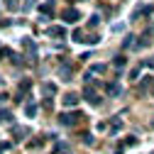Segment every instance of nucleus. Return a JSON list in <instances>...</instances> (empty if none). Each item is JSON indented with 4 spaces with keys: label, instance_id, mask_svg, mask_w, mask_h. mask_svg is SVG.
<instances>
[{
    "label": "nucleus",
    "instance_id": "10",
    "mask_svg": "<svg viewBox=\"0 0 154 154\" xmlns=\"http://www.w3.org/2000/svg\"><path fill=\"white\" fill-rule=\"evenodd\" d=\"M152 79L154 76H142V81H140V93H149V86H152Z\"/></svg>",
    "mask_w": 154,
    "mask_h": 154
},
{
    "label": "nucleus",
    "instance_id": "31",
    "mask_svg": "<svg viewBox=\"0 0 154 154\" xmlns=\"http://www.w3.org/2000/svg\"><path fill=\"white\" fill-rule=\"evenodd\" d=\"M0 86H3V79H0Z\"/></svg>",
    "mask_w": 154,
    "mask_h": 154
},
{
    "label": "nucleus",
    "instance_id": "7",
    "mask_svg": "<svg viewBox=\"0 0 154 154\" xmlns=\"http://www.w3.org/2000/svg\"><path fill=\"white\" fill-rule=\"evenodd\" d=\"M79 100H81L79 93H66V95H64V105H66V108H76Z\"/></svg>",
    "mask_w": 154,
    "mask_h": 154
},
{
    "label": "nucleus",
    "instance_id": "19",
    "mask_svg": "<svg viewBox=\"0 0 154 154\" xmlns=\"http://www.w3.org/2000/svg\"><path fill=\"white\" fill-rule=\"evenodd\" d=\"M81 137H83V144H95V137H93V134H81Z\"/></svg>",
    "mask_w": 154,
    "mask_h": 154
},
{
    "label": "nucleus",
    "instance_id": "25",
    "mask_svg": "<svg viewBox=\"0 0 154 154\" xmlns=\"http://www.w3.org/2000/svg\"><path fill=\"white\" fill-rule=\"evenodd\" d=\"M125 144H127V147H134V144H137V137H127Z\"/></svg>",
    "mask_w": 154,
    "mask_h": 154
},
{
    "label": "nucleus",
    "instance_id": "30",
    "mask_svg": "<svg viewBox=\"0 0 154 154\" xmlns=\"http://www.w3.org/2000/svg\"><path fill=\"white\" fill-rule=\"evenodd\" d=\"M149 93L154 95V79H152V86H149Z\"/></svg>",
    "mask_w": 154,
    "mask_h": 154
},
{
    "label": "nucleus",
    "instance_id": "18",
    "mask_svg": "<svg viewBox=\"0 0 154 154\" xmlns=\"http://www.w3.org/2000/svg\"><path fill=\"white\" fill-rule=\"evenodd\" d=\"M120 127H122V120H120V118H115L112 125H110V132H120Z\"/></svg>",
    "mask_w": 154,
    "mask_h": 154
},
{
    "label": "nucleus",
    "instance_id": "20",
    "mask_svg": "<svg viewBox=\"0 0 154 154\" xmlns=\"http://www.w3.org/2000/svg\"><path fill=\"white\" fill-rule=\"evenodd\" d=\"M105 71V64H93V69H91V73H103Z\"/></svg>",
    "mask_w": 154,
    "mask_h": 154
},
{
    "label": "nucleus",
    "instance_id": "8",
    "mask_svg": "<svg viewBox=\"0 0 154 154\" xmlns=\"http://www.w3.org/2000/svg\"><path fill=\"white\" fill-rule=\"evenodd\" d=\"M59 76H61L64 81H71V76H73V69H71L69 64H61V66H59Z\"/></svg>",
    "mask_w": 154,
    "mask_h": 154
},
{
    "label": "nucleus",
    "instance_id": "28",
    "mask_svg": "<svg viewBox=\"0 0 154 154\" xmlns=\"http://www.w3.org/2000/svg\"><path fill=\"white\" fill-rule=\"evenodd\" d=\"M32 5H34V0H25V5H22V8H25V10H29Z\"/></svg>",
    "mask_w": 154,
    "mask_h": 154
},
{
    "label": "nucleus",
    "instance_id": "4",
    "mask_svg": "<svg viewBox=\"0 0 154 154\" xmlns=\"http://www.w3.org/2000/svg\"><path fill=\"white\" fill-rule=\"evenodd\" d=\"M83 98H86L91 105H100V95L95 93V88H91V86H86V88H83Z\"/></svg>",
    "mask_w": 154,
    "mask_h": 154
},
{
    "label": "nucleus",
    "instance_id": "15",
    "mask_svg": "<svg viewBox=\"0 0 154 154\" xmlns=\"http://www.w3.org/2000/svg\"><path fill=\"white\" fill-rule=\"evenodd\" d=\"M125 64H127V59H125L122 54H120V56H115V59H112V66H115V69H125Z\"/></svg>",
    "mask_w": 154,
    "mask_h": 154
},
{
    "label": "nucleus",
    "instance_id": "1",
    "mask_svg": "<svg viewBox=\"0 0 154 154\" xmlns=\"http://www.w3.org/2000/svg\"><path fill=\"white\" fill-rule=\"evenodd\" d=\"M22 49H25V64H34L37 61V44L29 37H22Z\"/></svg>",
    "mask_w": 154,
    "mask_h": 154
},
{
    "label": "nucleus",
    "instance_id": "34",
    "mask_svg": "<svg viewBox=\"0 0 154 154\" xmlns=\"http://www.w3.org/2000/svg\"><path fill=\"white\" fill-rule=\"evenodd\" d=\"M152 154H154V152H152Z\"/></svg>",
    "mask_w": 154,
    "mask_h": 154
},
{
    "label": "nucleus",
    "instance_id": "21",
    "mask_svg": "<svg viewBox=\"0 0 154 154\" xmlns=\"http://www.w3.org/2000/svg\"><path fill=\"white\" fill-rule=\"evenodd\" d=\"M27 147H29V149H39V147H42V140H29Z\"/></svg>",
    "mask_w": 154,
    "mask_h": 154
},
{
    "label": "nucleus",
    "instance_id": "16",
    "mask_svg": "<svg viewBox=\"0 0 154 154\" xmlns=\"http://www.w3.org/2000/svg\"><path fill=\"white\" fill-rule=\"evenodd\" d=\"M12 118H15V115L10 110H0V122H12Z\"/></svg>",
    "mask_w": 154,
    "mask_h": 154
},
{
    "label": "nucleus",
    "instance_id": "33",
    "mask_svg": "<svg viewBox=\"0 0 154 154\" xmlns=\"http://www.w3.org/2000/svg\"><path fill=\"white\" fill-rule=\"evenodd\" d=\"M0 154H3V152H0Z\"/></svg>",
    "mask_w": 154,
    "mask_h": 154
},
{
    "label": "nucleus",
    "instance_id": "17",
    "mask_svg": "<svg viewBox=\"0 0 154 154\" xmlns=\"http://www.w3.org/2000/svg\"><path fill=\"white\" fill-rule=\"evenodd\" d=\"M134 39H137V37H132V34H127L125 39H122V49H130V47H134Z\"/></svg>",
    "mask_w": 154,
    "mask_h": 154
},
{
    "label": "nucleus",
    "instance_id": "2",
    "mask_svg": "<svg viewBox=\"0 0 154 154\" xmlns=\"http://www.w3.org/2000/svg\"><path fill=\"white\" fill-rule=\"evenodd\" d=\"M81 118H83L81 112H61V115H59V125H64V127H73Z\"/></svg>",
    "mask_w": 154,
    "mask_h": 154
},
{
    "label": "nucleus",
    "instance_id": "3",
    "mask_svg": "<svg viewBox=\"0 0 154 154\" xmlns=\"http://www.w3.org/2000/svg\"><path fill=\"white\" fill-rule=\"evenodd\" d=\"M61 17H64V22L73 25V22H79V20H81V12L76 10V8H66V10L61 12Z\"/></svg>",
    "mask_w": 154,
    "mask_h": 154
},
{
    "label": "nucleus",
    "instance_id": "6",
    "mask_svg": "<svg viewBox=\"0 0 154 154\" xmlns=\"http://www.w3.org/2000/svg\"><path fill=\"white\" fill-rule=\"evenodd\" d=\"M27 134H29L27 127H12V140H15V142H22Z\"/></svg>",
    "mask_w": 154,
    "mask_h": 154
},
{
    "label": "nucleus",
    "instance_id": "11",
    "mask_svg": "<svg viewBox=\"0 0 154 154\" xmlns=\"http://www.w3.org/2000/svg\"><path fill=\"white\" fill-rule=\"evenodd\" d=\"M37 112H39V105H37V103H27L25 105V115H27V118H34Z\"/></svg>",
    "mask_w": 154,
    "mask_h": 154
},
{
    "label": "nucleus",
    "instance_id": "24",
    "mask_svg": "<svg viewBox=\"0 0 154 154\" xmlns=\"http://www.w3.org/2000/svg\"><path fill=\"white\" fill-rule=\"evenodd\" d=\"M83 42H88V44H98V42H100V37H95V34H93V37H88V39H83Z\"/></svg>",
    "mask_w": 154,
    "mask_h": 154
},
{
    "label": "nucleus",
    "instance_id": "27",
    "mask_svg": "<svg viewBox=\"0 0 154 154\" xmlns=\"http://www.w3.org/2000/svg\"><path fill=\"white\" fill-rule=\"evenodd\" d=\"M10 149V142H0V152H8Z\"/></svg>",
    "mask_w": 154,
    "mask_h": 154
},
{
    "label": "nucleus",
    "instance_id": "22",
    "mask_svg": "<svg viewBox=\"0 0 154 154\" xmlns=\"http://www.w3.org/2000/svg\"><path fill=\"white\" fill-rule=\"evenodd\" d=\"M71 37H73V42H83V32H81V29H73Z\"/></svg>",
    "mask_w": 154,
    "mask_h": 154
},
{
    "label": "nucleus",
    "instance_id": "32",
    "mask_svg": "<svg viewBox=\"0 0 154 154\" xmlns=\"http://www.w3.org/2000/svg\"><path fill=\"white\" fill-rule=\"evenodd\" d=\"M152 127H154V120H152Z\"/></svg>",
    "mask_w": 154,
    "mask_h": 154
},
{
    "label": "nucleus",
    "instance_id": "13",
    "mask_svg": "<svg viewBox=\"0 0 154 154\" xmlns=\"http://www.w3.org/2000/svg\"><path fill=\"white\" fill-rule=\"evenodd\" d=\"M51 154H71V149H69V144H64V142H56Z\"/></svg>",
    "mask_w": 154,
    "mask_h": 154
},
{
    "label": "nucleus",
    "instance_id": "9",
    "mask_svg": "<svg viewBox=\"0 0 154 154\" xmlns=\"http://www.w3.org/2000/svg\"><path fill=\"white\" fill-rule=\"evenodd\" d=\"M108 95H110V98L122 95V86H120V83H108Z\"/></svg>",
    "mask_w": 154,
    "mask_h": 154
},
{
    "label": "nucleus",
    "instance_id": "23",
    "mask_svg": "<svg viewBox=\"0 0 154 154\" xmlns=\"http://www.w3.org/2000/svg\"><path fill=\"white\" fill-rule=\"evenodd\" d=\"M98 22H100V17H98V15H93L91 20H88V25H91V27H95V25H98Z\"/></svg>",
    "mask_w": 154,
    "mask_h": 154
},
{
    "label": "nucleus",
    "instance_id": "12",
    "mask_svg": "<svg viewBox=\"0 0 154 154\" xmlns=\"http://www.w3.org/2000/svg\"><path fill=\"white\" fill-rule=\"evenodd\" d=\"M47 34H49V37H66V29L56 25V27H49V29H47Z\"/></svg>",
    "mask_w": 154,
    "mask_h": 154
},
{
    "label": "nucleus",
    "instance_id": "29",
    "mask_svg": "<svg viewBox=\"0 0 154 154\" xmlns=\"http://www.w3.org/2000/svg\"><path fill=\"white\" fill-rule=\"evenodd\" d=\"M144 66H149V69H154V59H147V61H144Z\"/></svg>",
    "mask_w": 154,
    "mask_h": 154
},
{
    "label": "nucleus",
    "instance_id": "14",
    "mask_svg": "<svg viewBox=\"0 0 154 154\" xmlns=\"http://www.w3.org/2000/svg\"><path fill=\"white\" fill-rule=\"evenodd\" d=\"M39 12H42V15H51V12H54V0L42 3V5H39Z\"/></svg>",
    "mask_w": 154,
    "mask_h": 154
},
{
    "label": "nucleus",
    "instance_id": "26",
    "mask_svg": "<svg viewBox=\"0 0 154 154\" xmlns=\"http://www.w3.org/2000/svg\"><path fill=\"white\" fill-rule=\"evenodd\" d=\"M137 76H140V69H132V71H130V79H132V81L137 79Z\"/></svg>",
    "mask_w": 154,
    "mask_h": 154
},
{
    "label": "nucleus",
    "instance_id": "5",
    "mask_svg": "<svg viewBox=\"0 0 154 154\" xmlns=\"http://www.w3.org/2000/svg\"><path fill=\"white\" fill-rule=\"evenodd\" d=\"M56 93H59L56 83H42V95H44V98H54Z\"/></svg>",
    "mask_w": 154,
    "mask_h": 154
}]
</instances>
